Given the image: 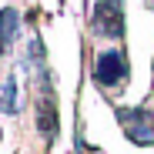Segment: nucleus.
Here are the masks:
<instances>
[{"mask_svg": "<svg viewBox=\"0 0 154 154\" xmlns=\"http://www.w3.org/2000/svg\"><path fill=\"white\" fill-rule=\"evenodd\" d=\"M37 127L44 131L47 141H54V134H57V111H54V100H50V94L37 104Z\"/></svg>", "mask_w": 154, "mask_h": 154, "instance_id": "nucleus-5", "label": "nucleus"}, {"mask_svg": "<svg viewBox=\"0 0 154 154\" xmlns=\"http://www.w3.org/2000/svg\"><path fill=\"white\" fill-rule=\"evenodd\" d=\"M17 30H20V14L14 7H4L0 10V54H7L17 40Z\"/></svg>", "mask_w": 154, "mask_h": 154, "instance_id": "nucleus-4", "label": "nucleus"}, {"mask_svg": "<svg viewBox=\"0 0 154 154\" xmlns=\"http://www.w3.org/2000/svg\"><path fill=\"white\" fill-rule=\"evenodd\" d=\"M127 77H131V64H127L124 50H104V54H97L94 60V81L100 87H117L124 84Z\"/></svg>", "mask_w": 154, "mask_h": 154, "instance_id": "nucleus-2", "label": "nucleus"}, {"mask_svg": "<svg viewBox=\"0 0 154 154\" xmlns=\"http://www.w3.org/2000/svg\"><path fill=\"white\" fill-rule=\"evenodd\" d=\"M17 111V81L7 77L0 81V114H14Z\"/></svg>", "mask_w": 154, "mask_h": 154, "instance_id": "nucleus-6", "label": "nucleus"}, {"mask_svg": "<svg viewBox=\"0 0 154 154\" xmlns=\"http://www.w3.org/2000/svg\"><path fill=\"white\" fill-rule=\"evenodd\" d=\"M117 117L124 121V131L134 144H154V117L147 107H121Z\"/></svg>", "mask_w": 154, "mask_h": 154, "instance_id": "nucleus-3", "label": "nucleus"}, {"mask_svg": "<svg viewBox=\"0 0 154 154\" xmlns=\"http://www.w3.org/2000/svg\"><path fill=\"white\" fill-rule=\"evenodd\" d=\"M91 30L97 37H121L124 34V0H97L91 14Z\"/></svg>", "mask_w": 154, "mask_h": 154, "instance_id": "nucleus-1", "label": "nucleus"}]
</instances>
